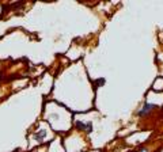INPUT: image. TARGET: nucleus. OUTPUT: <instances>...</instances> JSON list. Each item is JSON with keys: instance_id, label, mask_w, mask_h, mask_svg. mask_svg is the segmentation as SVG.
I'll return each instance as SVG.
<instances>
[{"instance_id": "3", "label": "nucleus", "mask_w": 163, "mask_h": 152, "mask_svg": "<svg viewBox=\"0 0 163 152\" xmlns=\"http://www.w3.org/2000/svg\"><path fill=\"white\" fill-rule=\"evenodd\" d=\"M45 136H46V132L45 131H40V133H37V135H36V139L38 140V141H41V140H42Z\"/></svg>"}, {"instance_id": "2", "label": "nucleus", "mask_w": 163, "mask_h": 152, "mask_svg": "<svg viewBox=\"0 0 163 152\" xmlns=\"http://www.w3.org/2000/svg\"><path fill=\"white\" fill-rule=\"evenodd\" d=\"M77 126L82 128V129H86V132H91V124H88V125H84V124H80V122H77Z\"/></svg>"}, {"instance_id": "1", "label": "nucleus", "mask_w": 163, "mask_h": 152, "mask_svg": "<svg viewBox=\"0 0 163 152\" xmlns=\"http://www.w3.org/2000/svg\"><path fill=\"white\" fill-rule=\"evenodd\" d=\"M154 107H155V105H150V103H145V105L143 106V109L139 111L137 114L140 115V117H144V115L148 114V113L151 111V109H154Z\"/></svg>"}, {"instance_id": "4", "label": "nucleus", "mask_w": 163, "mask_h": 152, "mask_svg": "<svg viewBox=\"0 0 163 152\" xmlns=\"http://www.w3.org/2000/svg\"><path fill=\"white\" fill-rule=\"evenodd\" d=\"M139 152H148V151H147V149H144V148H143V149H140Z\"/></svg>"}]
</instances>
